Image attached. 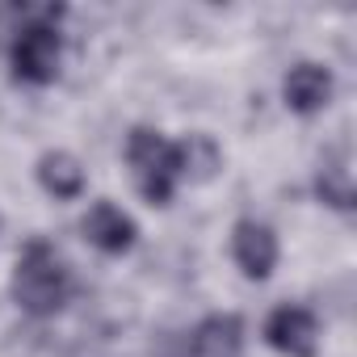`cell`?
<instances>
[{
	"instance_id": "1",
	"label": "cell",
	"mask_w": 357,
	"mask_h": 357,
	"mask_svg": "<svg viewBox=\"0 0 357 357\" xmlns=\"http://www.w3.org/2000/svg\"><path fill=\"white\" fill-rule=\"evenodd\" d=\"M9 290H13V303L26 315L47 319L72 298V269L47 240H30L17 257V265H13Z\"/></svg>"
},
{
	"instance_id": "2",
	"label": "cell",
	"mask_w": 357,
	"mask_h": 357,
	"mask_svg": "<svg viewBox=\"0 0 357 357\" xmlns=\"http://www.w3.org/2000/svg\"><path fill=\"white\" fill-rule=\"evenodd\" d=\"M59 17L63 9L59 5H47V9H22V26L13 30V43H9V68H13V80L22 84H51L59 76V63H63V34H59Z\"/></svg>"
},
{
	"instance_id": "3",
	"label": "cell",
	"mask_w": 357,
	"mask_h": 357,
	"mask_svg": "<svg viewBox=\"0 0 357 357\" xmlns=\"http://www.w3.org/2000/svg\"><path fill=\"white\" fill-rule=\"evenodd\" d=\"M126 160L135 168V185L147 206H168L176 181L185 176V147L168 143L151 126H135L126 139Z\"/></svg>"
},
{
	"instance_id": "4",
	"label": "cell",
	"mask_w": 357,
	"mask_h": 357,
	"mask_svg": "<svg viewBox=\"0 0 357 357\" xmlns=\"http://www.w3.org/2000/svg\"><path fill=\"white\" fill-rule=\"evenodd\" d=\"M265 344L282 357H315L319 353V319L311 307L282 303L265 319Z\"/></svg>"
},
{
	"instance_id": "5",
	"label": "cell",
	"mask_w": 357,
	"mask_h": 357,
	"mask_svg": "<svg viewBox=\"0 0 357 357\" xmlns=\"http://www.w3.org/2000/svg\"><path fill=\"white\" fill-rule=\"evenodd\" d=\"M231 257H236V265H240L244 278H252V282L273 278L278 257H282L273 227H265V223H257V219H240L236 231H231Z\"/></svg>"
},
{
	"instance_id": "6",
	"label": "cell",
	"mask_w": 357,
	"mask_h": 357,
	"mask_svg": "<svg viewBox=\"0 0 357 357\" xmlns=\"http://www.w3.org/2000/svg\"><path fill=\"white\" fill-rule=\"evenodd\" d=\"M80 231H84V240H89L93 248H101V252H109V257L130 252L135 240H139L135 219H130L122 206H114V202H97V206H89Z\"/></svg>"
},
{
	"instance_id": "7",
	"label": "cell",
	"mask_w": 357,
	"mask_h": 357,
	"mask_svg": "<svg viewBox=\"0 0 357 357\" xmlns=\"http://www.w3.org/2000/svg\"><path fill=\"white\" fill-rule=\"evenodd\" d=\"M332 89H336V80L324 63H294L282 80V101H286V109L307 118V114H319L332 101Z\"/></svg>"
},
{
	"instance_id": "8",
	"label": "cell",
	"mask_w": 357,
	"mask_h": 357,
	"mask_svg": "<svg viewBox=\"0 0 357 357\" xmlns=\"http://www.w3.org/2000/svg\"><path fill=\"white\" fill-rule=\"evenodd\" d=\"M240 353H244V319L231 311H215L190 332V357H240Z\"/></svg>"
},
{
	"instance_id": "9",
	"label": "cell",
	"mask_w": 357,
	"mask_h": 357,
	"mask_svg": "<svg viewBox=\"0 0 357 357\" xmlns=\"http://www.w3.org/2000/svg\"><path fill=\"white\" fill-rule=\"evenodd\" d=\"M84 181H89V176H84V168H80V160L72 151H47L38 160V185L51 198H59V202L80 198L84 194Z\"/></svg>"
},
{
	"instance_id": "10",
	"label": "cell",
	"mask_w": 357,
	"mask_h": 357,
	"mask_svg": "<svg viewBox=\"0 0 357 357\" xmlns=\"http://www.w3.org/2000/svg\"><path fill=\"white\" fill-rule=\"evenodd\" d=\"M315 198L332 211H353L357 206V194H353V172H349V155H332L319 164L315 172Z\"/></svg>"
},
{
	"instance_id": "11",
	"label": "cell",
	"mask_w": 357,
	"mask_h": 357,
	"mask_svg": "<svg viewBox=\"0 0 357 357\" xmlns=\"http://www.w3.org/2000/svg\"><path fill=\"white\" fill-rule=\"evenodd\" d=\"M181 147H185V176H194V181L215 176V168H219V147H215L206 135H190V139H181Z\"/></svg>"
}]
</instances>
